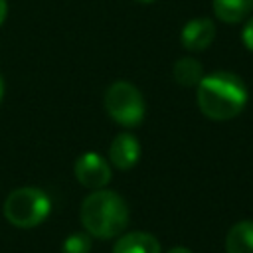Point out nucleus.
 I'll use <instances>...</instances> for the list:
<instances>
[{"label":"nucleus","mask_w":253,"mask_h":253,"mask_svg":"<svg viewBox=\"0 0 253 253\" xmlns=\"http://www.w3.org/2000/svg\"><path fill=\"white\" fill-rule=\"evenodd\" d=\"M247 97L249 95L243 79L223 69L204 75L196 85L198 107L211 121L235 119L245 109Z\"/></svg>","instance_id":"obj_1"},{"label":"nucleus","mask_w":253,"mask_h":253,"mask_svg":"<svg viewBox=\"0 0 253 253\" xmlns=\"http://www.w3.org/2000/svg\"><path fill=\"white\" fill-rule=\"evenodd\" d=\"M83 229L99 239H111L121 235L130 219L128 206L113 190H93L81 204L79 210Z\"/></svg>","instance_id":"obj_2"},{"label":"nucleus","mask_w":253,"mask_h":253,"mask_svg":"<svg viewBox=\"0 0 253 253\" xmlns=\"http://www.w3.org/2000/svg\"><path fill=\"white\" fill-rule=\"evenodd\" d=\"M215 38V26L210 18H192L180 32V42L188 51H202L210 47Z\"/></svg>","instance_id":"obj_6"},{"label":"nucleus","mask_w":253,"mask_h":253,"mask_svg":"<svg viewBox=\"0 0 253 253\" xmlns=\"http://www.w3.org/2000/svg\"><path fill=\"white\" fill-rule=\"evenodd\" d=\"M103 105L107 115L121 126H138L146 115V105L142 93L128 81H115L107 87L103 95Z\"/></svg>","instance_id":"obj_4"},{"label":"nucleus","mask_w":253,"mask_h":253,"mask_svg":"<svg viewBox=\"0 0 253 253\" xmlns=\"http://www.w3.org/2000/svg\"><path fill=\"white\" fill-rule=\"evenodd\" d=\"M2 97H4V79L0 75V103H2Z\"/></svg>","instance_id":"obj_16"},{"label":"nucleus","mask_w":253,"mask_h":253,"mask_svg":"<svg viewBox=\"0 0 253 253\" xmlns=\"http://www.w3.org/2000/svg\"><path fill=\"white\" fill-rule=\"evenodd\" d=\"M113 253H162V249L154 235L146 231H128L117 239Z\"/></svg>","instance_id":"obj_8"},{"label":"nucleus","mask_w":253,"mask_h":253,"mask_svg":"<svg viewBox=\"0 0 253 253\" xmlns=\"http://www.w3.org/2000/svg\"><path fill=\"white\" fill-rule=\"evenodd\" d=\"M111 164L119 170H130L140 158V142L130 132H119L109 146Z\"/></svg>","instance_id":"obj_7"},{"label":"nucleus","mask_w":253,"mask_h":253,"mask_svg":"<svg viewBox=\"0 0 253 253\" xmlns=\"http://www.w3.org/2000/svg\"><path fill=\"white\" fill-rule=\"evenodd\" d=\"M49 211H51L49 196L43 190L32 188V186L16 188L14 192L8 194L2 206L4 217L14 227H20V229H30L40 225L49 215Z\"/></svg>","instance_id":"obj_3"},{"label":"nucleus","mask_w":253,"mask_h":253,"mask_svg":"<svg viewBox=\"0 0 253 253\" xmlns=\"http://www.w3.org/2000/svg\"><path fill=\"white\" fill-rule=\"evenodd\" d=\"M136 2H140V4H148V2H154V0H136Z\"/></svg>","instance_id":"obj_17"},{"label":"nucleus","mask_w":253,"mask_h":253,"mask_svg":"<svg viewBox=\"0 0 253 253\" xmlns=\"http://www.w3.org/2000/svg\"><path fill=\"white\" fill-rule=\"evenodd\" d=\"M172 73H174L176 83L182 87H196L200 83V79L204 77L202 63L196 57H180L174 63Z\"/></svg>","instance_id":"obj_11"},{"label":"nucleus","mask_w":253,"mask_h":253,"mask_svg":"<svg viewBox=\"0 0 253 253\" xmlns=\"http://www.w3.org/2000/svg\"><path fill=\"white\" fill-rule=\"evenodd\" d=\"M75 178L89 190H101L111 182V166L97 152H85L75 160Z\"/></svg>","instance_id":"obj_5"},{"label":"nucleus","mask_w":253,"mask_h":253,"mask_svg":"<svg viewBox=\"0 0 253 253\" xmlns=\"http://www.w3.org/2000/svg\"><path fill=\"white\" fill-rule=\"evenodd\" d=\"M6 14H8V2L6 0H0V24L6 20Z\"/></svg>","instance_id":"obj_14"},{"label":"nucleus","mask_w":253,"mask_h":253,"mask_svg":"<svg viewBox=\"0 0 253 253\" xmlns=\"http://www.w3.org/2000/svg\"><path fill=\"white\" fill-rule=\"evenodd\" d=\"M91 251V239L87 233H71L65 237L61 245V253H89Z\"/></svg>","instance_id":"obj_12"},{"label":"nucleus","mask_w":253,"mask_h":253,"mask_svg":"<svg viewBox=\"0 0 253 253\" xmlns=\"http://www.w3.org/2000/svg\"><path fill=\"white\" fill-rule=\"evenodd\" d=\"M168 253H192L188 247H182V245H176V247H172Z\"/></svg>","instance_id":"obj_15"},{"label":"nucleus","mask_w":253,"mask_h":253,"mask_svg":"<svg viewBox=\"0 0 253 253\" xmlns=\"http://www.w3.org/2000/svg\"><path fill=\"white\" fill-rule=\"evenodd\" d=\"M213 14L225 24H239L253 12V0H211Z\"/></svg>","instance_id":"obj_9"},{"label":"nucleus","mask_w":253,"mask_h":253,"mask_svg":"<svg viewBox=\"0 0 253 253\" xmlns=\"http://www.w3.org/2000/svg\"><path fill=\"white\" fill-rule=\"evenodd\" d=\"M241 40H243V45L253 51V16L245 22L243 32H241Z\"/></svg>","instance_id":"obj_13"},{"label":"nucleus","mask_w":253,"mask_h":253,"mask_svg":"<svg viewBox=\"0 0 253 253\" xmlns=\"http://www.w3.org/2000/svg\"><path fill=\"white\" fill-rule=\"evenodd\" d=\"M225 253H253V221H237L225 235Z\"/></svg>","instance_id":"obj_10"}]
</instances>
